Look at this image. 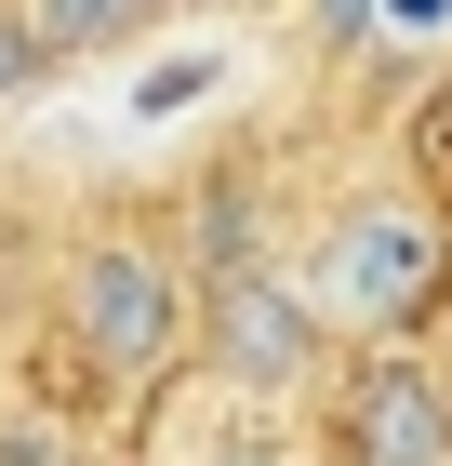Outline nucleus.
<instances>
[{
	"label": "nucleus",
	"mask_w": 452,
	"mask_h": 466,
	"mask_svg": "<svg viewBox=\"0 0 452 466\" xmlns=\"http://www.w3.org/2000/svg\"><path fill=\"white\" fill-rule=\"evenodd\" d=\"M347 466H452V387L426 373V360L373 347L347 373V440H333Z\"/></svg>",
	"instance_id": "7ed1b4c3"
},
{
	"label": "nucleus",
	"mask_w": 452,
	"mask_h": 466,
	"mask_svg": "<svg viewBox=\"0 0 452 466\" xmlns=\"http://www.w3.org/2000/svg\"><path fill=\"white\" fill-rule=\"evenodd\" d=\"M439 280H452V227L426 200H359L333 227V253H319V307L359 333H413L439 307Z\"/></svg>",
	"instance_id": "f257e3e1"
},
{
	"label": "nucleus",
	"mask_w": 452,
	"mask_h": 466,
	"mask_svg": "<svg viewBox=\"0 0 452 466\" xmlns=\"http://www.w3.org/2000/svg\"><path fill=\"white\" fill-rule=\"evenodd\" d=\"M27 80H40V54H27V14H0V107H14Z\"/></svg>",
	"instance_id": "423d86ee"
},
{
	"label": "nucleus",
	"mask_w": 452,
	"mask_h": 466,
	"mask_svg": "<svg viewBox=\"0 0 452 466\" xmlns=\"http://www.w3.org/2000/svg\"><path fill=\"white\" fill-rule=\"evenodd\" d=\"M319 466H347V453H319Z\"/></svg>",
	"instance_id": "6e6552de"
},
{
	"label": "nucleus",
	"mask_w": 452,
	"mask_h": 466,
	"mask_svg": "<svg viewBox=\"0 0 452 466\" xmlns=\"http://www.w3.org/2000/svg\"><path fill=\"white\" fill-rule=\"evenodd\" d=\"M213 466H293V453H279L266 427H240V440H226V453H213Z\"/></svg>",
	"instance_id": "0eeeda50"
},
{
	"label": "nucleus",
	"mask_w": 452,
	"mask_h": 466,
	"mask_svg": "<svg viewBox=\"0 0 452 466\" xmlns=\"http://www.w3.org/2000/svg\"><path fill=\"white\" fill-rule=\"evenodd\" d=\"M67 333L106 360V373H160L174 333H186V280L160 267V253H134V240H94L67 267Z\"/></svg>",
	"instance_id": "f03ea898"
},
{
	"label": "nucleus",
	"mask_w": 452,
	"mask_h": 466,
	"mask_svg": "<svg viewBox=\"0 0 452 466\" xmlns=\"http://www.w3.org/2000/svg\"><path fill=\"white\" fill-rule=\"evenodd\" d=\"M413 187H426V214L452 227V80L413 94Z\"/></svg>",
	"instance_id": "39448f33"
},
{
	"label": "nucleus",
	"mask_w": 452,
	"mask_h": 466,
	"mask_svg": "<svg viewBox=\"0 0 452 466\" xmlns=\"http://www.w3.org/2000/svg\"><path fill=\"white\" fill-rule=\"evenodd\" d=\"M200 320H213V347L240 360L253 387H279V373H306V347H319V320H306V307H293L279 280H226V293L200 307Z\"/></svg>",
	"instance_id": "20e7f679"
}]
</instances>
